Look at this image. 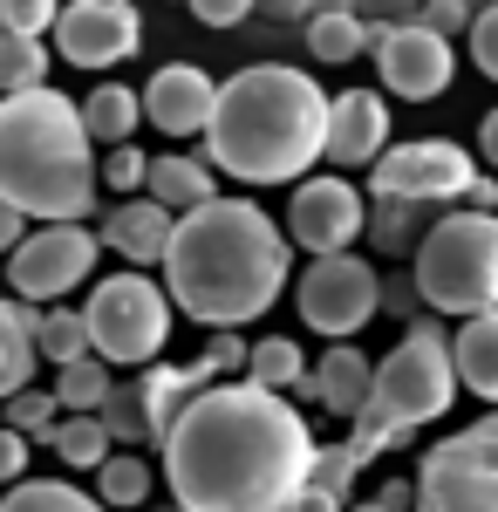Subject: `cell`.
<instances>
[{
    "label": "cell",
    "instance_id": "cell-52",
    "mask_svg": "<svg viewBox=\"0 0 498 512\" xmlns=\"http://www.w3.org/2000/svg\"><path fill=\"white\" fill-rule=\"evenodd\" d=\"M0 35H7V28H0Z\"/></svg>",
    "mask_w": 498,
    "mask_h": 512
},
{
    "label": "cell",
    "instance_id": "cell-27",
    "mask_svg": "<svg viewBox=\"0 0 498 512\" xmlns=\"http://www.w3.org/2000/svg\"><path fill=\"white\" fill-rule=\"evenodd\" d=\"M35 349H41V362H55V369H76V362H89V355H96V342H89V321H82V308H48V315H41Z\"/></svg>",
    "mask_w": 498,
    "mask_h": 512
},
{
    "label": "cell",
    "instance_id": "cell-15",
    "mask_svg": "<svg viewBox=\"0 0 498 512\" xmlns=\"http://www.w3.org/2000/svg\"><path fill=\"white\" fill-rule=\"evenodd\" d=\"M144 117L164 130V137H205V123H212V103H219V82L192 69V62H164L144 89Z\"/></svg>",
    "mask_w": 498,
    "mask_h": 512
},
{
    "label": "cell",
    "instance_id": "cell-25",
    "mask_svg": "<svg viewBox=\"0 0 498 512\" xmlns=\"http://www.w3.org/2000/svg\"><path fill=\"white\" fill-rule=\"evenodd\" d=\"M246 383H260V390H301L307 383V355L294 335H267V342H253V355H246Z\"/></svg>",
    "mask_w": 498,
    "mask_h": 512
},
{
    "label": "cell",
    "instance_id": "cell-40",
    "mask_svg": "<svg viewBox=\"0 0 498 512\" xmlns=\"http://www.w3.org/2000/svg\"><path fill=\"white\" fill-rule=\"evenodd\" d=\"M471 62L498 82V7H478V21H471Z\"/></svg>",
    "mask_w": 498,
    "mask_h": 512
},
{
    "label": "cell",
    "instance_id": "cell-28",
    "mask_svg": "<svg viewBox=\"0 0 498 512\" xmlns=\"http://www.w3.org/2000/svg\"><path fill=\"white\" fill-rule=\"evenodd\" d=\"M362 48H376V35H369L362 14H314V21H307V55H314V62H355Z\"/></svg>",
    "mask_w": 498,
    "mask_h": 512
},
{
    "label": "cell",
    "instance_id": "cell-14",
    "mask_svg": "<svg viewBox=\"0 0 498 512\" xmlns=\"http://www.w3.org/2000/svg\"><path fill=\"white\" fill-rule=\"evenodd\" d=\"M376 35V76H383L389 96H403V103H430V96H444L451 89V41H437L430 28H369Z\"/></svg>",
    "mask_w": 498,
    "mask_h": 512
},
{
    "label": "cell",
    "instance_id": "cell-41",
    "mask_svg": "<svg viewBox=\"0 0 498 512\" xmlns=\"http://www.w3.org/2000/svg\"><path fill=\"white\" fill-rule=\"evenodd\" d=\"M355 14H362L369 28H410L423 14V0H355Z\"/></svg>",
    "mask_w": 498,
    "mask_h": 512
},
{
    "label": "cell",
    "instance_id": "cell-30",
    "mask_svg": "<svg viewBox=\"0 0 498 512\" xmlns=\"http://www.w3.org/2000/svg\"><path fill=\"white\" fill-rule=\"evenodd\" d=\"M48 444H55V458L76 465V472H103V465H110V431H103V417H62Z\"/></svg>",
    "mask_w": 498,
    "mask_h": 512
},
{
    "label": "cell",
    "instance_id": "cell-18",
    "mask_svg": "<svg viewBox=\"0 0 498 512\" xmlns=\"http://www.w3.org/2000/svg\"><path fill=\"white\" fill-rule=\"evenodd\" d=\"M369 383H376V362L362 349H348V342H335V349L321 355L314 369H307V383H301V396H314L328 417H362V403H369Z\"/></svg>",
    "mask_w": 498,
    "mask_h": 512
},
{
    "label": "cell",
    "instance_id": "cell-3",
    "mask_svg": "<svg viewBox=\"0 0 498 512\" xmlns=\"http://www.w3.org/2000/svg\"><path fill=\"white\" fill-rule=\"evenodd\" d=\"M328 89L287 69V62H253L219 82V103L205 123V158L239 185H287L328 158Z\"/></svg>",
    "mask_w": 498,
    "mask_h": 512
},
{
    "label": "cell",
    "instance_id": "cell-38",
    "mask_svg": "<svg viewBox=\"0 0 498 512\" xmlns=\"http://www.w3.org/2000/svg\"><path fill=\"white\" fill-rule=\"evenodd\" d=\"M246 355H253V349H246L232 328H219V335L205 342V355H198V369H205L212 383H232V369H246Z\"/></svg>",
    "mask_w": 498,
    "mask_h": 512
},
{
    "label": "cell",
    "instance_id": "cell-31",
    "mask_svg": "<svg viewBox=\"0 0 498 512\" xmlns=\"http://www.w3.org/2000/svg\"><path fill=\"white\" fill-rule=\"evenodd\" d=\"M103 431H110V444H157L151 431V410H144V390L137 383H110V396H103Z\"/></svg>",
    "mask_w": 498,
    "mask_h": 512
},
{
    "label": "cell",
    "instance_id": "cell-23",
    "mask_svg": "<svg viewBox=\"0 0 498 512\" xmlns=\"http://www.w3.org/2000/svg\"><path fill=\"white\" fill-rule=\"evenodd\" d=\"M82 123H89V144L123 151V144H130V130L144 123V96H137V89H123V82H96V89H89V103H82Z\"/></svg>",
    "mask_w": 498,
    "mask_h": 512
},
{
    "label": "cell",
    "instance_id": "cell-49",
    "mask_svg": "<svg viewBox=\"0 0 498 512\" xmlns=\"http://www.w3.org/2000/svg\"><path fill=\"white\" fill-rule=\"evenodd\" d=\"M314 14H355V0H314ZM307 14V21H314Z\"/></svg>",
    "mask_w": 498,
    "mask_h": 512
},
{
    "label": "cell",
    "instance_id": "cell-50",
    "mask_svg": "<svg viewBox=\"0 0 498 512\" xmlns=\"http://www.w3.org/2000/svg\"><path fill=\"white\" fill-rule=\"evenodd\" d=\"M355 512H396V506H389L383 492H376V499H369V506H355Z\"/></svg>",
    "mask_w": 498,
    "mask_h": 512
},
{
    "label": "cell",
    "instance_id": "cell-39",
    "mask_svg": "<svg viewBox=\"0 0 498 512\" xmlns=\"http://www.w3.org/2000/svg\"><path fill=\"white\" fill-rule=\"evenodd\" d=\"M144 178H151V158H144L137 144H123V151L103 158V185H110V192H137Z\"/></svg>",
    "mask_w": 498,
    "mask_h": 512
},
{
    "label": "cell",
    "instance_id": "cell-10",
    "mask_svg": "<svg viewBox=\"0 0 498 512\" xmlns=\"http://www.w3.org/2000/svg\"><path fill=\"white\" fill-rule=\"evenodd\" d=\"M89 274H96V233L89 226H35V233L7 253V287H14L21 308L62 301Z\"/></svg>",
    "mask_w": 498,
    "mask_h": 512
},
{
    "label": "cell",
    "instance_id": "cell-11",
    "mask_svg": "<svg viewBox=\"0 0 498 512\" xmlns=\"http://www.w3.org/2000/svg\"><path fill=\"white\" fill-rule=\"evenodd\" d=\"M471 158L451 137H417V144H389L383 164L369 171L376 198H403V205H458L471 192Z\"/></svg>",
    "mask_w": 498,
    "mask_h": 512
},
{
    "label": "cell",
    "instance_id": "cell-19",
    "mask_svg": "<svg viewBox=\"0 0 498 512\" xmlns=\"http://www.w3.org/2000/svg\"><path fill=\"white\" fill-rule=\"evenodd\" d=\"M137 390H144V410H151V431H157V444H164V437L178 431V417H185V410H192L198 396L212 390V376H205V369H171V362H151V376H144V383H137Z\"/></svg>",
    "mask_w": 498,
    "mask_h": 512
},
{
    "label": "cell",
    "instance_id": "cell-2",
    "mask_svg": "<svg viewBox=\"0 0 498 512\" xmlns=\"http://www.w3.org/2000/svg\"><path fill=\"white\" fill-rule=\"evenodd\" d=\"M294 239L253 198H212L178 219L164 253V294L205 328H246L287 294Z\"/></svg>",
    "mask_w": 498,
    "mask_h": 512
},
{
    "label": "cell",
    "instance_id": "cell-24",
    "mask_svg": "<svg viewBox=\"0 0 498 512\" xmlns=\"http://www.w3.org/2000/svg\"><path fill=\"white\" fill-rule=\"evenodd\" d=\"M430 205H403V198H376L369 205V239H376V253H410L430 239Z\"/></svg>",
    "mask_w": 498,
    "mask_h": 512
},
{
    "label": "cell",
    "instance_id": "cell-6",
    "mask_svg": "<svg viewBox=\"0 0 498 512\" xmlns=\"http://www.w3.org/2000/svg\"><path fill=\"white\" fill-rule=\"evenodd\" d=\"M410 280L437 315H498V212H437Z\"/></svg>",
    "mask_w": 498,
    "mask_h": 512
},
{
    "label": "cell",
    "instance_id": "cell-5",
    "mask_svg": "<svg viewBox=\"0 0 498 512\" xmlns=\"http://www.w3.org/2000/svg\"><path fill=\"white\" fill-rule=\"evenodd\" d=\"M451 396H458L451 335H444V328H430V321H417V328H410V335L376 362L369 403H362V417L348 424V458H355V465L383 458L389 444H403L410 431L437 424V417L451 410Z\"/></svg>",
    "mask_w": 498,
    "mask_h": 512
},
{
    "label": "cell",
    "instance_id": "cell-20",
    "mask_svg": "<svg viewBox=\"0 0 498 512\" xmlns=\"http://www.w3.org/2000/svg\"><path fill=\"white\" fill-rule=\"evenodd\" d=\"M35 335H41V315L21 308V301H0V403L21 390H35Z\"/></svg>",
    "mask_w": 498,
    "mask_h": 512
},
{
    "label": "cell",
    "instance_id": "cell-36",
    "mask_svg": "<svg viewBox=\"0 0 498 512\" xmlns=\"http://www.w3.org/2000/svg\"><path fill=\"white\" fill-rule=\"evenodd\" d=\"M55 21H62V0H0V28L7 35H55Z\"/></svg>",
    "mask_w": 498,
    "mask_h": 512
},
{
    "label": "cell",
    "instance_id": "cell-1",
    "mask_svg": "<svg viewBox=\"0 0 498 512\" xmlns=\"http://www.w3.org/2000/svg\"><path fill=\"white\" fill-rule=\"evenodd\" d=\"M314 431L260 383H212L164 437L178 512H294L314 478Z\"/></svg>",
    "mask_w": 498,
    "mask_h": 512
},
{
    "label": "cell",
    "instance_id": "cell-45",
    "mask_svg": "<svg viewBox=\"0 0 498 512\" xmlns=\"http://www.w3.org/2000/svg\"><path fill=\"white\" fill-rule=\"evenodd\" d=\"M253 14H267V21H307L314 0H253Z\"/></svg>",
    "mask_w": 498,
    "mask_h": 512
},
{
    "label": "cell",
    "instance_id": "cell-44",
    "mask_svg": "<svg viewBox=\"0 0 498 512\" xmlns=\"http://www.w3.org/2000/svg\"><path fill=\"white\" fill-rule=\"evenodd\" d=\"M417 301H423L417 280H383V308H389V315H410Z\"/></svg>",
    "mask_w": 498,
    "mask_h": 512
},
{
    "label": "cell",
    "instance_id": "cell-9",
    "mask_svg": "<svg viewBox=\"0 0 498 512\" xmlns=\"http://www.w3.org/2000/svg\"><path fill=\"white\" fill-rule=\"evenodd\" d=\"M294 308L314 335H335L348 342L355 328H369V315L383 308V274L355 253H335V260H314L301 280H294Z\"/></svg>",
    "mask_w": 498,
    "mask_h": 512
},
{
    "label": "cell",
    "instance_id": "cell-33",
    "mask_svg": "<svg viewBox=\"0 0 498 512\" xmlns=\"http://www.w3.org/2000/svg\"><path fill=\"white\" fill-rule=\"evenodd\" d=\"M103 396H110V362H76V369H55V403L69 410V417H96L103 410Z\"/></svg>",
    "mask_w": 498,
    "mask_h": 512
},
{
    "label": "cell",
    "instance_id": "cell-17",
    "mask_svg": "<svg viewBox=\"0 0 498 512\" xmlns=\"http://www.w3.org/2000/svg\"><path fill=\"white\" fill-rule=\"evenodd\" d=\"M171 233H178V219L157 205V198H123L110 205V219H103V246H110L116 260L130 267V274H144V267H164V253H171Z\"/></svg>",
    "mask_w": 498,
    "mask_h": 512
},
{
    "label": "cell",
    "instance_id": "cell-29",
    "mask_svg": "<svg viewBox=\"0 0 498 512\" xmlns=\"http://www.w3.org/2000/svg\"><path fill=\"white\" fill-rule=\"evenodd\" d=\"M48 89V41L0 35V96H35Z\"/></svg>",
    "mask_w": 498,
    "mask_h": 512
},
{
    "label": "cell",
    "instance_id": "cell-16",
    "mask_svg": "<svg viewBox=\"0 0 498 512\" xmlns=\"http://www.w3.org/2000/svg\"><path fill=\"white\" fill-rule=\"evenodd\" d=\"M389 151V103L376 89H342L335 103H328V164H342V171H376Z\"/></svg>",
    "mask_w": 498,
    "mask_h": 512
},
{
    "label": "cell",
    "instance_id": "cell-47",
    "mask_svg": "<svg viewBox=\"0 0 498 512\" xmlns=\"http://www.w3.org/2000/svg\"><path fill=\"white\" fill-rule=\"evenodd\" d=\"M498 205V185L492 178H471V192H464V212H492Z\"/></svg>",
    "mask_w": 498,
    "mask_h": 512
},
{
    "label": "cell",
    "instance_id": "cell-32",
    "mask_svg": "<svg viewBox=\"0 0 498 512\" xmlns=\"http://www.w3.org/2000/svg\"><path fill=\"white\" fill-rule=\"evenodd\" d=\"M96 499L103 506H151V458L110 451V465L96 472Z\"/></svg>",
    "mask_w": 498,
    "mask_h": 512
},
{
    "label": "cell",
    "instance_id": "cell-13",
    "mask_svg": "<svg viewBox=\"0 0 498 512\" xmlns=\"http://www.w3.org/2000/svg\"><path fill=\"white\" fill-rule=\"evenodd\" d=\"M369 233V205L348 178H307L294 185V205H287V239L314 253V260H335L355 239Z\"/></svg>",
    "mask_w": 498,
    "mask_h": 512
},
{
    "label": "cell",
    "instance_id": "cell-7",
    "mask_svg": "<svg viewBox=\"0 0 498 512\" xmlns=\"http://www.w3.org/2000/svg\"><path fill=\"white\" fill-rule=\"evenodd\" d=\"M171 294L157 287L151 274H103L82 301V321H89V342H96V362H157L164 342H171Z\"/></svg>",
    "mask_w": 498,
    "mask_h": 512
},
{
    "label": "cell",
    "instance_id": "cell-4",
    "mask_svg": "<svg viewBox=\"0 0 498 512\" xmlns=\"http://www.w3.org/2000/svg\"><path fill=\"white\" fill-rule=\"evenodd\" d=\"M103 164L89 144L82 103L62 89L0 96V205L41 226H82L96 212Z\"/></svg>",
    "mask_w": 498,
    "mask_h": 512
},
{
    "label": "cell",
    "instance_id": "cell-51",
    "mask_svg": "<svg viewBox=\"0 0 498 512\" xmlns=\"http://www.w3.org/2000/svg\"><path fill=\"white\" fill-rule=\"evenodd\" d=\"M464 7H498V0H464Z\"/></svg>",
    "mask_w": 498,
    "mask_h": 512
},
{
    "label": "cell",
    "instance_id": "cell-21",
    "mask_svg": "<svg viewBox=\"0 0 498 512\" xmlns=\"http://www.w3.org/2000/svg\"><path fill=\"white\" fill-rule=\"evenodd\" d=\"M451 362H458V390L485 396L498 410V315H478L451 335Z\"/></svg>",
    "mask_w": 498,
    "mask_h": 512
},
{
    "label": "cell",
    "instance_id": "cell-22",
    "mask_svg": "<svg viewBox=\"0 0 498 512\" xmlns=\"http://www.w3.org/2000/svg\"><path fill=\"white\" fill-rule=\"evenodd\" d=\"M144 198H157L171 219H185V212H198V205H212V171L198 158H151V178H144Z\"/></svg>",
    "mask_w": 498,
    "mask_h": 512
},
{
    "label": "cell",
    "instance_id": "cell-37",
    "mask_svg": "<svg viewBox=\"0 0 498 512\" xmlns=\"http://www.w3.org/2000/svg\"><path fill=\"white\" fill-rule=\"evenodd\" d=\"M471 21H478V7H464V0H423V14H417V28H430L437 41L471 35Z\"/></svg>",
    "mask_w": 498,
    "mask_h": 512
},
{
    "label": "cell",
    "instance_id": "cell-35",
    "mask_svg": "<svg viewBox=\"0 0 498 512\" xmlns=\"http://www.w3.org/2000/svg\"><path fill=\"white\" fill-rule=\"evenodd\" d=\"M355 478H362V465L348 458V444H335V451H314V478H307V492H314V499H335V506H342Z\"/></svg>",
    "mask_w": 498,
    "mask_h": 512
},
{
    "label": "cell",
    "instance_id": "cell-34",
    "mask_svg": "<svg viewBox=\"0 0 498 512\" xmlns=\"http://www.w3.org/2000/svg\"><path fill=\"white\" fill-rule=\"evenodd\" d=\"M0 424L21 431V437H55L62 403H55V390H21V396H7V417H0Z\"/></svg>",
    "mask_w": 498,
    "mask_h": 512
},
{
    "label": "cell",
    "instance_id": "cell-48",
    "mask_svg": "<svg viewBox=\"0 0 498 512\" xmlns=\"http://www.w3.org/2000/svg\"><path fill=\"white\" fill-rule=\"evenodd\" d=\"M478 151H485V164L498 171V110H492L485 123H478Z\"/></svg>",
    "mask_w": 498,
    "mask_h": 512
},
{
    "label": "cell",
    "instance_id": "cell-42",
    "mask_svg": "<svg viewBox=\"0 0 498 512\" xmlns=\"http://www.w3.org/2000/svg\"><path fill=\"white\" fill-rule=\"evenodd\" d=\"M185 7H192L205 28H239V21L253 14V0H185Z\"/></svg>",
    "mask_w": 498,
    "mask_h": 512
},
{
    "label": "cell",
    "instance_id": "cell-26",
    "mask_svg": "<svg viewBox=\"0 0 498 512\" xmlns=\"http://www.w3.org/2000/svg\"><path fill=\"white\" fill-rule=\"evenodd\" d=\"M0 512H110L96 492H76L62 478H21L0 492Z\"/></svg>",
    "mask_w": 498,
    "mask_h": 512
},
{
    "label": "cell",
    "instance_id": "cell-12",
    "mask_svg": "<svg viewBox=\"0 0 498 512\" xmlns=\"http://www.w3.org/2000/svg\"><path fill=\"white\" fill-rule=\"evenodd\" d=\"M144 41V14L130 0H62V21H55V55L69 69H116L130 62Z\"/></svg>",
    "mask_w": 498,
    "mask_h": 512
},
{
    "label": "cell",
    "instance_id": "cell-46",
    "mask_svg": "<svg viewBox=\"0 0 498 512\" xmlns=\"http://www.w3.org/2000/svg\"><path fill=\"white\" fill-rule=\"evenodd\" d=\"M21 239H28V219H21L14 205H0V253H14Z\"/></svg>",
    "mask_w": 498,
    "mask_h": 512
},
{
    "label": "cell",
    "instance_id": "cell-8",
    "mask_svg": "<svg viewBox=\"0 0 498 512\" xmlns=\"http://www.w3.org/2000/svg\"><path fill=\"white\" fill-rule=\"evenodd\" d=\"M410 512H498V410L430 444Z\"/></svg>",
    "mask_w": 498,
    "mask_h": 512
},
{
    "label": "cell",
    "instance_id": "cell-43",
    "mask_svg": "<svg viewBox=\"0 0 498 512\" xmlns=\"http://www.w3.org/2000/svg\"><path fill=\"white\" fill-rule=\"evenodd\" d=\"M28 478V437L0 424V485H21Z\"/></svg>",
    "mask_w": 498,
    "mask_h": 512
}]
</instances>
